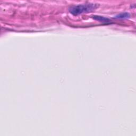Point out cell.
Returning <instances> with one entry per match:
<instances>
[{
    "instance_id": "6da1fadb",
    "label": "cell",
    "mask_w": 136,
    "mask_h": 136,
    "mask_svg": "<svg viewBox=\"0 0 136 136\" xmlns=\"http://www.w3.org/2000/svg\"><path fill=\"white\" fill-rule=\"evenodd\" d=\"M97 7V5L93 3L86 4H80L73 6L69 9V11L72 14L77 16L81 13L89 12L95 10Z\"/></svg>"
},
{
    "instance_id": "7a4b0ae2",
    "label": "cell",
    "mask_w": 136,
    "mask_h": 136,
    "mask_svg": "<svg viewBox=\"0 0 136 136\" xmlns=\"http://www.w3.org/2000/svg\"><path fill=\"white\" fill-rule=\"evenodd\" d=\"M130 17V14L128 12H124L120 13L115 16V18L117 19H127Z\"/></svg>"
},
{
    "instance_id": "3957f363",
    "label": "cell",
    "mask_w": 136,
    "mask_h": 136,
    "mask_svg": "<svg viewBox=\"0 0 136 136\" xmlns=\"http://www.w3.org/2000/svg\"><path fill=\"white\" fill-rule=\"evenodd\" d=\"M93 18L95 20L100 21L102 22H107L109 21V19H107V18H106L104 17H101V16H95L93 17Z\"/></svg>"
}]
</instances>
